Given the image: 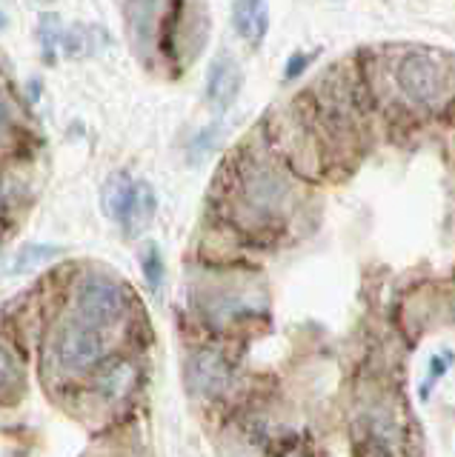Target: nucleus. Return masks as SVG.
Returning a JSON list of instances; mask_svg holds the SVG:
<instances>
[{"mask_svg":"<svg viewBox=\"0 0 455 457\" xmlns=\"http://www.w3.org/2000/svg\"><path fill=\"white\" fill-rule=\"evenodd\" d=\"M247 195H249V204L258 206V209H275L283 197V183L269 175V171H261V175H255L247 186Z\"/></svg>","mask_w":455,"mask_h":457,"instance_id":"nucleus-11","label":"nucleus"},{"mask_svg":"<svg viewBox=\"0 0 455 457\" xmlns=\"http://www.w3.org/2000/svg\"><path fill=\"white\" fill-rule=\"evenodd\" d=\"M398 86L407 97L418 100V104H430L441 92V69L426 54H409L398 66Z\"/></svg>","mask_w":455,"mask_h":457,"instance_id":"nucleus-3","label":"nucleus"},{"mask_svg":"<svg viewBox=\"0 0 455 457\" xmlns=\"http://www.w3.org/2000/svg\"><path fill=\"white\" fill-rule=\"evenodd\" d=\"M135 189V180L126 175V171H112V175L104 180V189H101V209L109 220L121 223L126 206H130V197Z\"/></svg>","mask_w":455,"mask_h":457,"instance_id":"nucleus-8","label":"nucleus"},{"mask_svg":"<svg viewBox=\"0 0 455 457\" xmlns=\"http://www.w3.org/2000/svg\"><path fill=\"white\" fill-rule=\"evenodd\" d=\"M232 26L238 37H244L249 46H258L269 29V6L266 0H235L232 4Z\"/></svg>","mask_w":455,"mask_h":457,"instance_id":"nucleus-6","label":"nucleus"},{"mask_svg":"<svg viewBox=\"0 0 455 457\" xmlns=\"http://www.w3.org/2000/svg\"><path fill=\"white\" fill-rule=\"evenodd\" d=\"M4 126H6V106L0 104V129H4Z\"/></svg>","mask_w":455,"mask_h":457,"instance_id":"nucleus-18","label":"nucleus"},{"mask_svg":"<svg viewBox=\"0 0 455 457\" xmlns=\"http://www.w3.org/2000/svg\"><path fill=\"white\" fill-rule=\"evenodd\" d=\"M155 206H158V200H155L152 186L147 180H135L130 206H126L123 218H121L126 237H140L147 232V228L152 226V218H155Z\"/></svg>","mask_w":455,"mask_h":457,"instance_id":"nucleus-7","label":"nucleus"},{"mask_svg":"<svg viewBox=\"0 0 455 457\" xmlns=\"http://www.w3.org/2000/svg\"><path fill=\"white\" fill-rule=\"evenodd\" d=\"M61 254L58 246H49V243H26L15 254L9 257L6 271L9 275H26V271H35L40 266H46L49 261Z\"/></svg>","mask_w":455,"mask_h":457,"instance_id":"nucleus-9","label":"nucleus"},{"mask_svg":"<svg viewBox=\"0 0 455 457\" xmlns=\"http://www.w3.org/2000/svg\"><path fill=\"white\" fill-rule=\"evenodd\" d=\"M187 375H190L192 389L201 392V395H221L232 380L230 366H226L223 357L212 349H201V352L192 354Z\"/></svg>","mask_w":455,"mask_h":457,"instance_id":"nucleus-5","label":"nucleus"},{"mask_svg":"<svg viewBox=\"0 0 455 457\" xmlns=\"http://www.w3.org/2000/svg\"><path fill=\"white\" fill-rule=\"evenodd\" d=\"M316 54H318V52H295V54H290L287 69H283V78H287V80L298 78L312 61H316Z\"/></svg>","mask_w":455,"mask_h":457,"instance_id":"nucleus-15","label":"nucleus"},{"mask_svg":"<svg viewBox=\"0 0 455 457\" xmlns=\"http://www.w3.org/2000/svg\"><path fill=\"white\" fill-rule=\"evenodd\" d=\"M132 378H135L132 363H126V361H112L109 366H104L101 371H97L95 389L101 392L106 400H115V397H121V395L130 392Z\"/></svg>","mask_w":455,"mask_h":457,"instance_id":"nucleus-10","label":"nucleus"},{"mask_svg":"<svg viewBox=\"0 0 455 457\" xmlns=\"http://www.w3.org/2000/svg\"><path fill=\"white\" fill-rule=\"evenodd\" d=\"M6 212V186H4V180H0V214Z\"/></svg>","mask_w":455,"mask_h":457,"instance_id":"nucleus-17","label":"nucleus"},{"mask_svg":"<svg viewBox=\"0 0 455 457\" xmlns=\"http://www.w3.org/2000/svg\"><path fill=\"white\" fill-rule=\"evenodd\" d=\"M38 40H40V49H44V61H55V52L61 49L63 43V26H61V18L58 14H40L38 21Z\"/></svg>","mask_w":455,"mask_h":457,"instance_id":"nucleus-12","label":"nucleus"},{"mask_svg":"<svg viewBox=\"0 0 455 457\" xmlns=\"http://www.w3.org/2000/svg\"><path fill=\"white\" fill-rule=\"evenodd\" d=\"M240 83H244V71H240V66L230 54H223L218 61H212V66L206 71V100L218 112L230 109L238 100Z\"/></svg>","mask_w":455,"mask_h":457,"instance_id":"nucleus-4","label":"nucleus"},{"mask_svg":"<svg viewBox=\"0 0 455 457\" xmlns=\"http://www.w3.org/2000/svg\"><path fill=\"white\" fill-rule=\"evenodd\" d=\"M104 352H106V343H104L101 326H95L83 318L69 323L58 337V357L69 369L92 366L101 361Z\"/></svg>","mask_w":455,"mask_h":457,"instance_id":"nucleus-2","label":"nucleus"},{"mask_svg":"<svg viewBox=\"0 0 455 457\" xmlns=\"http://www.w3.org/2000/svg\"><path fill=\"white\" fill-rule=\"evenodd\" d=\"M12 375H15V363H12V357L6 349H0V389L12 380Z\"/></svg>","mask_w":455,"mask_h":457,"instance_id":"nucleus-16","label":"nucleus"},{"mask_svg":"<svg viewBox=\"0 0 455 457\" xmlns=\"http://www.w3.org/2000/svg\"><path fill=\"white\" fill-rule=\"evenodd\" d=\"M6 26V14H4V9H0V29Z\"/></svg>","mask_w":455,"mask_h":457,"instance_id":"nucleus-19","label":"nucleus"},{"mask_svg":"<svg viewBox=\"0 0 455 457\" xmlns=\"http://www.w3.org/2000/svg\"><path fill=\"white\" fill-rule=\"evenodd\" d=\"M126 309V295L123 289L109 278H89L80 283L78 289V318L89 320L95 326H109L115 323Z\"/></svg>","mask_w":455,"mask_h":457,"instance_id":"nucleus-1","label":"nucleus"},{"mask_svg":"<svg viewBox=\"0 0 455 457\" xmlns=\"http://www.w3.org/2000/svg\"><path fill=\"white\" fill-rule=\"evenodd\" d=\"M450 363H452V354H450V352H444V354H433V361H430V371H426V380L421 383V400L430 397V386H433V383H438L441 378L447 375Z\"/></svg>","mask_w":455,"mask_h":457,"instance_id":"nucleus-14","label":"nucleus"},{"mask_svg":"<svg viewBox=\"0 0 455 457\" xmlns=\"http://www.w3.org/2000/svg\"><path fill=\"white\" fill-rule=\"evenodd\" d=\"M140 269H144V280H147V286H149V292H152V295H158V292H161V286H164V275H166L161 246H155V243H149V246L144 249V254H140Z\"/></svg>","mask_w":455,"mask_h":457,"instance_id":"nucleus-13","label":"nucleus"}]
</instances>
